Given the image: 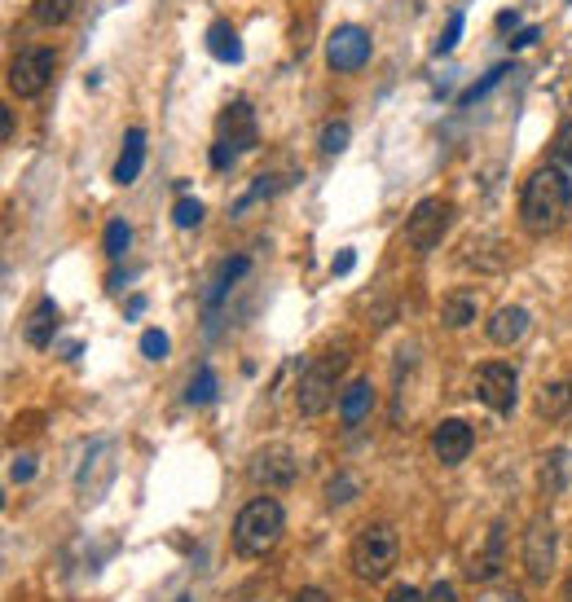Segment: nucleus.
Instances as JSON below:
<instances>
[{
	"label": "nucleus",
	"mask_w": 572,
	"mask_h": 602,
	"mask_svg": "<svg viewBox=\"0 0 572 602\" xmlns=\"http://www.w3.org/2000/svg\"><path fill=\"white\" fill-rule=\"evenodd\" d=\"M352 264H357V255H352V251H339L335 260H330V273H335V277H344V273L352 269Z\"/></svg>",
	"instance_id": "nucleus-37"
},
{
	"label": "nucleus",
	"mask_w": 572,
	"mask_h": 602,
	"mask_svg": "<svg viewBox=\"0 0 572 602\" xmlns=\"http://www.w3.org/2000/svg\"><path fill=\"white\" fill-rule=\"evenodd\" d=\"M128 247H132L128 220H110V225H106V255H110V260H124Z\"/></svg>",
	"instance_id": "nucleus-24"
},
{
	"label": "nucleus",
	"mask_w": 572,
	"mask_h": 602,
	"mask_svg": "<svg viewBox=\"0 0 572 602\" xmlns=\"http://www.w3.org/2000/svg\"><path fill=\"white\" fill-rule=\"evenodd\" d=\"M564 602H572V572H568V581H564Z\"/></svg>",
	"instance_id": "nucleus-42"
},
{
	"label": "nucleus",
	"mask_w": 572,
	"mask_h": 602,
	"mask_svg": "<svg viewBox=\"0 0 572 602\" xmlns=\"http://www.w3.org/2000/svg\"><path fill=\"white\" fill-rule=\"evenodd\" d=\"M207 49H212L216 62H238L242 58V44H238L234 31H229V22H212V31H207Z\"/></svg>",
	"instance_id": "nucleus-20"
},
{
	"label": "nucleus",
	"mask_w": 572,
	"mask_h": 602,
	"mask_svg": "<svg viewBox=\"0 0 572 602\" xmlns=\"http://www.w3.org/2000/svg\"><path fill=\"white\" fill-rule=\"evenodd\" d=\"M357 479H352V475H335V479H330V484H326V501H330V506H348V501L352 497H357Z\"/></svg>",
	"instance_id": "nucleus-26"
},
{
	"label": "nucleus",
	"mask_w": 572,
	"mask_h": 602,
	"mask_svg": "<svg viewBox=\"0 0 572 602\" xmlns=\"http://www.w3.org/2000/svg\"><path fill=\"white\" fill-rule=\"evenodd\" d=\"M282 532H286L282 501L256 497V501H247L234 519V550L247 554V559H260V554H269L273 545L282 541Z\"/></svg>",
	"instance_id": "nucleus-2"
},
{
	"label": "nucleus",
	"mask_w": 572,
	"mask_h": 602,
	"mask_svg": "<svg viewBox=\"0 0 572 602\" xmlns=\"http://www.w3.org/2000/svg\"><path fill=\"white\" fill-rule=\"evenodd\" d=\"M388 602H427V594H423V589H414V585H396L388 594Z\"/></svg>",
	"instance_id": "nucleus-36"
},
{
	"label": "nucleus",
	"mask_w": 572,
	"mask_h": 602,
	"mask_svg": "<svg viewBox=\"0 0 572 602\" xmlns=\"http://www.w3.org/2000/svg\"><path fill=\"white\" fill-rule=\"evenodd\" d=\"M251 484L256 488H269V493H278V488H291L295 475H300V462H295L291 449H282V444H269V449H260L251 457L247 466Z\"/></svg>",
	"instance_id": "nucleus-9"
},
{
	"label": "nucleus",
	"mask_w": 572,
	"mask_h": 602,
	"mask_svg": "<svg viewBox=\"0 0 572 602\" xmlns=\"http://www.w3.org/2000/svg\"><path fill=\"white\" fill-rule=\"evenodd\" d=\"M216 141H225V146H234L238 154L242 150H256V141H260V124H256V106L251 102H229L225 110H220V119H216Z\"/></svg>",
	"instance_id": "nucleus-11"
},
{
	"label": "nucleus",
	"mask_w": 572,
	"mask_h": 602,
	"mask_svg": "<svg viewBox=\"0 0 572 602\" xmlns=\"http://www.w3.org/2000/svg\"><path fill=\"white\" fill-rule=\"evenodd\" d=\"M427 602H458V589L449 581H436L432 589H427Z\"/></svg>",
	"instance_id": "nucleus-35"
},
{
	"label": "nucleus",
	"mask_w": 572,
	"mask_h": 602,
	"mask_svg": "<svg viewBox=\"0 0 572 602\" xmlns=\"http://www.w3.org/2000/svg\"><path fill=\"white\" fill-rule=\"evenodd\" d=\"M370 409H374V383L370 378H352L344 387V396H339V422H344L348 431H357Z\"/></svg>",
	"instance_id": "nucleus-13"
},
{
	"label": "nucleus",
	"mask_w": 572,
	"mask_h": 602,
	"mask_svg": "<svg viewBox=\"0 0 572 602\" xmlns=\"http://www.w3.org/2000/svg\"><path fill=\"white\" fill-rule=\"evenodd\" d=\"M326 62H330V71H339V75L361 71V66L370 62V36L361 27H352V22L335 27L326 40Z\"/></svg>",
	"instance_id": "nucleus-10"
},
{
	"label": "nucleus",
	"mask_w": 572,
	"mask_h": 602,
	"mask_svg": "<svg viewBox=\"0 0 572 602\" xmlns=\"http://www.w3.org/2000/svg\"><path fill=\"white\" fill-rule=\"evenodd\" d=\"M141 167H146V132L141 128H128V137H124V150H119V163H115V181L119 185H132L141 176Z\"/></svg>",
	"instance_id": "nucleus-15"
},
{
	"label": "nucleus",
	"mask_w": 572,
	"mask_h": 602,
	"mask_svg": "<svg viewBox=\"0 0 572 602\" xmlns=\"http://www.w3.org/2000/svg\"><path fill=\"white\" fill-rule=\"evenodd\" d=\"M568 449H555V453H546V466H542V488L550 497L555 493H564V484H568Z\"/></svg>",
	"instance_id": "nucleus-22"
},
{
	"label": "nucleus",
	"mask_w": 572,
	"mask_h": 602,
	"mask_svg": "<svg viewBox=\"0 0 572 602\" xmlns=\"http://www.w3.org/2000/svg\"><path fill=\"white\" fill-rule=\"evenodd\" d=\"M524 330H528V308H520V304H506L489 317V339L502 343V348L515 339H524Z\"/></svg>",
	"instance_id": "nucleus-16"
},
{
	"label": "nucleus",
	"mask_w": 572,
	"mask_h": 602,
	"mask_svg": "<svg viewBox=\"0 0 572 602\" xmlns=\"http://www.w3.org/2000/svg\"><path fill=\"white\" fill-rule=\"evenodd\" d=\"M31 475H36V457H31V453H18L14 466H9V479H14V484H27Z\"/></svg>",
	"instance_id": "nucleus-31"
},
{
	"label": "nucleus",
	"mask_w": 572,
	"mask_h": 602,
	"mask_svg": "<svg viewBox=\"0 0 572 602\" xmlns=\"http://www.w3.org/2000/svg\"><path fill=\"white\" fill-rule=\"evenodd\" d=\"M401 559V541H396V532L388 523H370V528L357 532V541H352V572H357V581H383V576L396 567Z\"/></svg>",
	"instance_id": "nucleus-3"
},
{
	"label": "nucleus",
	"mask_w": 572,
	"mask_h": 602,
	"mask_svg": "<svg viewBox=\"0 0 572 602\" xmlns=\"http://www.w3.org/2000/svg\"><path fill=\"white\" fill-rule=\"evenodd\" d=\"M234 159H238V150H234V146H225V141H216V146H212V167H216V172L234 167Z\"/></svg>",
	"instance_id": "nucleus-33"
},
{
	"label": "nucleus",
	"mask_w": 572,
	"mask_h": 602,
	"mask_svg": "<svg viewBox=\"0 0 572 602\" xmlns=\"http://www.w3.org/2000/svg\"><path fill=\"white\" fill-rule=\"evenodd\" d=\"M506 71H511V66H493V71H489V75H484V80H480V84H471V88H467V93H462V106H476V102H480V97H484V93H489V88H493V84H498V80H502V75H506Z\"/></svg>",
	"instance_id": "nucleus-30"
},
{
	"label": "nucleus",
	"mask_w": 572,
	"mask_h": 602,
	"mask_svg": "<svg viewBox=\"0 0 572 602\" xmlns=\"http://www.w3.org/2000/svg\"><path fill=\"white\" fill-rule=\"evenodd\" d=\"M476 317H480V299L471 291H454V295H445V304H440V321H445L449 330L471 326Z\"/></svg>",
	"instance_id": "nucleus-17"
},
{
	"label": "nucleus",
	"mask_w": 572,
	"mask_h": 602,
	"mask_svg": "<svg viewBox=\"0 0 572 602\" xmlns=\"http://www.w3.org/2000/svg\"><path fill=\"white\" fill-rule=\"evenodd\" d=\"M344 361H348L344 352H326V356H317V361L304 370L300 387H295V405H300V414H304V418H322L326 409H330Z\"/></svg>",
	"instance_id": "nucleus-4"
},
{
	"label": "nucleus",
	"mask_w": 572,
	"mask_h": 602,
	"mask_svg": "<svg viewBox=\"0 0 572 602\" xmlns=\"http://www.w3.org/2000/svg\"><path fill=\"white\" fill-rule=\"evenodd\" d=\"M185 400H190V405H212V400H216V374L207 370V365L190 378V392H185Z\"/></svg>",
	"instance_id": "nucleus-25"
},
{
	"label": "nucleus",
	"mask_w": 572,
	"mask_h": 602,
	"mask_svg": "<svg viewBox=\"0 0 572 602\" xmlns=\"http://www.w3.org/2000/svg\"><path fill=\"white\" fill-rule=\"evenodd\" d=\"M555 154H559L564 163H572V119H568L564 128H559V137H555Z\"/></svg>",
	"instance_id": "nucleus-34"
},
{
	"label": "nucleus",
	"mask_w": 572,
	"mask_h": 602,
	"mask_svg": "<svg viewBox=\"0 0 572 602\" xmlns=\"http://www.w3.org/2000/svg\"><path fill=\"white\" fill-rule=\"evenodd\" d=\"M168 348H172V343H168V334H163V330H146V334H141V356H146V361H163Z\"/></svg>",
	"instance_id": "nucleus-29"
},
{
	"label": "nucleus",
	"mask_w": 572,
	"mask_h": 602,
	"mask_svg": "<svg viewBox=\"0 0 572 602\" xmlns=\"http://www.w3.org/2000/svg\"><path fill=\"white\" fill-rule=\"evenodd\" d=\"M0 137H5V141H14V115H9V110H5V115H0Z\"/></svg>",
	"instance_id": "nucleus-40"
},
{
	"label": "nucleus",
	"mask_w": 572,
	"mask_h": 602,
	"mask_svg": "<svg viewBox=\"0 0 572 602\" xmlns=\"http://www.w3.org/2000/svg\"><path fill=\"white\" fill-rule=\"evenodd\" d=\"M348 124H344V119H330V124L322 128V154H339V150H344L348 146Z\"/></svg>",
	"instance_id": "nucleus-27"
},
{
	"label": "nucleus",
	"mask_w": 572,
	"mask_h": 602,
	"mask_svg": "<svg viewBox=\"0 0 572 602\" xmlns=\"http://www.w3.org/2000/svg\"><path fill=\"white\" fill-rule=\"evenodd\" d=\"M247 269H251V260H247V255H229V260H225V264H220V269H216L212 286H207V308L216 312V304H220V299L229 295V286H234L238 277H247Z\"/></svg>",
	"instance_id": "nucleus-18"
},
{
	"label": "nucleus",
	"mask_w": 572,
	"mask_h": 602,
	"mask_svg": "<svg viewBox=\"0 0 572 602\" xmlns=\"http://www.w3.org/2000/svg\"><path fill=\"white\" fill-rule=\"evenodd\" d=\"M172 220H176V225H181V229H194L198 220H203V203H198V198H176Z\"/></svg>",
	"instance_id": "nucleus-28"
},
{
	"label": "nucleus",
	"mask_w": 572,
	"mask_h": 602,
	"mask_svg": "<svg viewBox=\"0 0 572 602\" xmlns=\"http://www.w3.org/2000/svg\"><path fill=\"white\" fill-rule=\"evenodd\" d=\"M568 207H572V181L564 167H537L528 176L524 194H520V225L528 233H555L559 225L568 220Z\"/></svg>",
	"instance_id": "nucleus-1"
},
{
	"label": "nucleus",
	"mask_w": 572,
	"mask_h": 602,
	"mask_svg": "<svg viewBox=\"0 0 572 602\" xmlns=\"http://www.w3.org/2000/svg\"><path fill=\"white\" fill-rule=\"evenodd\" d=\"M555 550H559V537H555V523L546 515H537L524 532V572L533 585H546L550 572H555Z\"/></svg>",
	"instance_id": "nucleus-7"
},
{
	"label": "nucleus",
	"mask_w": 572,
	"mask_h": 602,
	"mask_svg": "<svg viewBox=\"0 0 572 602\" xmlns=\"http://www.w3.org/2000/svg\"><path fill=\"white\" fill-rule=\"evenodd\" d=\"M515 392H520V378L506 361H489L476 370V396L484 409H493V414H511L515 409Z\"/></svg>",
	"instance_id": "nucleus-8"
},
{
	"label": "nucleus",
	"mask_w": 572,
	"mask_h": 602,
	"mask_svg": "<svg viewBox=\"0 0 572 602\" xmlns=\"http://www.w3.org/2000/svg\"><path fill=\"white\" fill-rule=\"evenodd\" d=\"M484 602H524L520 594H493V598H484Z\"/></svg>",
	"instance_id": "nucleus-41"
},
{
	"label": "nucleus",
	"mask_w": 572,
	"mask_h": 602,
	"mask_svg": "<svg viewBox=\"0 0 572 602\" xmlns=\"http://www.w3.org/2000/svg\"><path fill=\"white\" fill-rule=\"evenodd\" d=\"M53 71H58V53L53 49H22L9 62V88L18 97H40L53 84Z\"/></svg>",
	"instance_id": "nucleus-5"
},
{
	"label": "nucleus",
	"mask_w": 572,
	"mask_h": 602,
	"mask_svg": "<svg viewBox=\"0 0 572 602\" xmlns=\"http://www.w3.org/2000/svg\"><path fill=\"white\" fill-rule=\"evenodd\" d=\"M502 541H506L502 523H493V528H489V545H484L480 563L471 567V576H476V581H493V576L502 572Z\"/></svg>",
	"instance_id": "nucleus-19"
},
{
	"label": "nucleus",
	"mask_w": 572,
	"mask_h": 602,
	"mask_svg": "<svg viewBox=\"0 0 572 602\" xmlns=\"http://www.w3.org/2000/svg\"><path fill=\"white\" fill-rule=\"evenodd\" d=\"M537 36H542V31H537V27H524L520 36H511V49H528V44H533Z\"/></svg>",
	"instance_id": "nucleus-39"
},
{
	"label": "nucleus",
	"mask_w": 572,
	"mask_h": 602,
	"mask_svg": "<svg viewBox=\"0 0 572 602\" xmlns=\"http://www.w3.org/2000/svg\"><path fill=\"white\" fill-rule=\"evenodd\" d=\"M181 602H190V598H181Z\"/></svg>",
	"instance_id": "nucleus-43"
},
{
	"label": "nucleus",
	"mask_w": 572,
	"mask_h": 602,
	"mask_svg": "<svg viewBox=\"0 0 572 602\" xmlns=\"http://www.w3.org/2000/svg\"><path fill=\"white\" fill-rule=\"evenodd\" d=\"M476 449V431H471V422L462 418H445L440 427L432 431V453L440 466H462Z\"/></svg>",
	"instance_id": "nucleus-12"
},
{
	"label": "nucleus",
	"mask_w": 572,
	"mask_h": 602,
	"mask_svg": "<svg viewBox=\"0 0 572 602\" xmlns=\"http://www.w3.org/2000/svg\"><path fill=\"white\" fill-rule=\"evenodd\" d=\"M572 409V383H546L542 396H537V414L542 418H559Z\"/></svg>",
	"instance_id": "nucleus-21"
},
{
	"label": "nucleus",
	"mask_w": 572,
	"mask_h": 602,
	"mask_svg": "<svg viewBox=\"0 0 572 602\" xmlns=\"http://www.w3.org/2000/svg\"><path fill=\"white\" fill-rule=\"evenodd\" d=\"M458 36H462V14H454V18H449L445 36L436 40V53H449V49H454V44H458Z\"/></svg>",
	"instance_id": "nucleus-32"
},
{
	"label": "nucleus",
	"mask_w": 572,
	"mask_h": 602,
	"mask_svg": "<svg viewBox=\"0 0 572 602\" xmlns=\"http://www.w3.org/2000/svg\"><path fill=\"white\" fill-rule=\"evenodd\" d=\"M291 602H330V598H326V589H317V585H304V589H300V594H295Z\"/></svg>",
	"instance_id": "nucleus-38"
},
{
	"label": "nucleus",
	"mask_w": 572,
	"mask_h": 602,
	"mask_svg": "<svg viewBox=\"0 0 572 602\" xmlns=\"http://www.w3.org/2000/svg\"><path fill=\"white\" fill-rule=\"evenodd\" d=\"M58 304H53V299H40L36 308H31V317L22 321V339H27V348H49L53 343V334H58Z\"/></svg>",
	"instance_id": "nucleus-14"
},
{
	"label": "nucleus",
	"mask_w": 572,
	"mask_h": 602,
	"mask_svg": "<svg viewBox=\"0 0 572 602\" xmlns=\"http://www.w3.org/2000/svg\"><path fill=\"white\" fill-rule=\"evenodd\" d=\"M449 207L445 198H423L414 211H410V220H405V242H410L414 251H436L440 247V238H445V229H449Z\"/></svg>",
	"instance_id": "nucleus-6"
},
{
	"label": "nucleus",
	"mask_w": 572,
	"mask_h": 602,
	"mask_svg": "<svg viewBox=\"0 0 572 602\" xmlns=\"http://www.w3.org/2000/svg\"><path fill=\"white\" fill-rule=\"evenodd\" d=\"M75 0H31V18L40 22V27H58V22L71 18Z\"/></svg>",
	"instance_id": "nucleus-23"
}]
</instances>
